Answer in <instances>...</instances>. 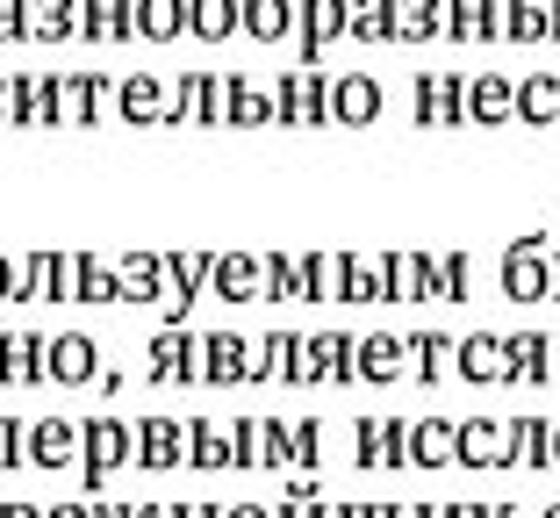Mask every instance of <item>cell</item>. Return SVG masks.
Instances as JSON below:
<instances>
[{
    "label": "cell",
    "instance_id": "41",
    "mask_svg": "<svg viewBox=\"0 0 560 518\" xmlns=\"http://www.w3.org/2000/svg\"><path fill=\"white\" fill-rule=\"evenodd\" d=\"M195 30L223 36V30H231V0H195Z\"/></svg>",
    "mask_w": 560,
    "mask_h": 518
},
{
    "label": "cell",
    "instance_id": "22",
    "mask_svg": "<svg viewBox=\"0 0 560 518\" xmlns=\"http://www.w3.org/2000/svg\"><path fill=\"white\" fill-rule=\"evenodd\" d=\"M187 453H195V469H237V447L215 418H187Z\"/></svg>",
    "mask_w": 560,
    "mask_h": 518
},
{
    "label": "cell",
    "instance_id": "16",
    "mask_svg": "<svg viewBox=\"0 0 560 518\" xmlns=\"http://www.w3.org/2000/svg\"><path fill=\"white\" fill-rule=\"evenodd\" d=\"M546 382H553V338L511 332V389H546Z\"/></svg>",
    "mask_w": 560,
    "mask_h": 518
},
{
    "label": "cell",
    "instance_id": "56",
    "mask_svg": "<svg viewBox=\"0 0 560 518\" xmlns=\"http://www.w3.org/2000/svg\"><path fill=\"white\" fill-rule=\"evenodd\" d=\"M0 108H15V87H8V80H0Z\"/></svg>",
    "mask_w": 560,
    "mask_h": 518
},
{
    "label": "cell",
    "instance_id": "19",
    "mask_svg": "<svg viewBox=\"0 0 560 518\" xmlns=\"http://www.w3.org/2000/svg\"><path fill=\"white\" fill-rule=\"evenodd\" d=\"M511 469H553V418H511Z\"/></svg>",
    "mask_w": 560,
    "mask_h": 518
},
{
    "label": "cell",
    "instance_id": "15",
    "mask_svg": "<svg viewBox=\"0 0 560 518\" xmlns=\"http://www.w3.org/2000/svg\"><path fill=\"white\" fill-rule=\"evenodd\" d=\"M22 302H72V260L66 252H30V267H22Z\"/></svg>",
    "mask_w": 560,
    "mask_h": 518
},
{
    "label": "cell",
    "instance_id": "51",
    "mask_svg": "<svg viewBox=\"0 0 560 518\" xmlns=\"http://www.w3.org/2000/svg\"><path fill=\"white\" fill-rule=\"evenodd\" d=\"M173 518H223V511H215V504H180Z\"/></svg>",
    "mask_w": 560,
    "mask_h": 518
},
{
    "label": "cell",
    "instance_id": "17",
    "mask_svg": "<svg viewBox=\"0 0 560 518\" xmlns=\"http://www.w3.org/2000/svg\"><path fill=\"white\" fill-rule=\"evenodd\" d=\"M80 453V425L72 418H36L30 425V469H72Z\"/></svg>",
    "mask_w": 560,
    "mask_h": 518
},
{
    "label": "cell",
    "instance_id": "25",
    "mask_svg": "<svg viewBox=\"0 0 560 518\" xmlns=\"http://www.w3.org/2000/svg\"><path fill=\"white\" fill-rule=\"evenodd\" d=\"M116 274H122V302H159V281H165V260H159V252H130Z\"/></svg>",
    "mask_w": 560,
    "mask_h": 518
},
{
    "label": "cell",
    "instance_id": "54",
    "mask_svg": "<svg viewBox=\"0 0 560 518\" xmlns=\"http://www.w3.org/2000/svg\"><path fill=\"white\" fill-rule=\"evenodd\" d=\"M410 518H445V504H410Z\"/></svg>",
    "mask_w": 560,
    "mask_h": 518
},
{
    "label": "cell",
    "instance_id": "38",
    "mask_svg": "<svg viewBox=\"0 0 560 518\" xmlns=\"http://www.w3.org/2000/svg\"><path fill=\"white\" fill-rule=\"evenodd\" d=\"M352 30H360V36H388V30H396V15H388V0H360V15H352Z\"/></svg>",
    "mask_w": 560,
    "mask_h": 518
},
{
    "label": "cell",
    "instance_id": "1",
    "mask_svg": "<svg viewBox=\"0 0 560 518\" xmlns=\"http://www.w3.org/2000/svg\"><path fill=\"white\" fill-rule=\"evenodd\" d=\"M503 296L511 302H553V238L546 231H517L503 245Z\"/></svg>",
    "mask_w": 560,
    "mask_h": 518
},
{
    "label": "cell",
    "instance_id": "3",
    "mask_svg": "<svg viewBox=\"0 0 560 518\" xmlns=\"http://www.w3.org/2000/svg\"><path fill=\"white\" fill-rule=\"evenodd\" d=\"M352 469H410V418H360L352 425Z\"/></svg>",
    "mask_w": 560,
    "mask_h": 518
},
{
    "label": "cell",
    "instance_id": "45",
    "mask_svg": "<svg viewBox=\"0 0 560 518\" xmlns=\"http://www.w3.org/2000/svg\"><path fill=\"white\" fill-rule=\"evenodd\" d=\"M8 296H22V274H15V260L0 252V302H8Z\"/></svg>",
    "mask_w": 560,
    "mask_h": 518
},
{
    "label": "cell",
    "instance_id": "2",
    "mask_svg": "<svg viewBox=\"0 0 560 518\" xmlns=\"http://www.w3.org/2000/svg\"><path fill=\"white\" fill-rule=\"evenodd\" d=\"M122 461H137V425L130 418H80V483L101 490Z\"/></svg>",
    "mask_w": 560,
    "mask_h": 518
},
{
    "label": "cell",
    "instance_id": "30",
    "mask_svg": "<svg viewBox=\"0 0 560 518\" xmlns=\"http://www.w3.org/2000/svg\"><path fill=\"white\" fill-rule=\"evenodd\" d=\"M467 281H475V260H467V252H445L439 260V302H467L475 296Z\"/></svg>",
    "mask_w": 560,
    "mask_h": 518
},
{
    "label": "cell",
    "instance_id": "50",
    "mask_svg": "<svg viewBox=\"0 0 560 518\" xmlns=\"http://www.w3.org/2000/svg\"><path fill=\"white\" fill-rule=\"evenodd\" d=\"M223 518H273V511H266V504H231Z\"/></svg>",
    "mask_w": 560,
    "mask_h": 518
},
{
    "label": "cell",
    "instance_id": "32",
    "mask_svg": "<svg viewBox=\"0 0 560 518\" xmlns=\"http://www.w3.org/2000/svg\"><path fill=\"white\" fill-rule=\"evenodd\" d=\"M266 469H295V425H280V418H266Z\"/></svg>",
    "mask_w": 560,
    "mask_h": 518
},
{
    "label": "cell",
    "instance_id": "4",
    "mask_svg": "<svg viewBox=\"0 0 560 518\" xmlns=\"http://www.w3.org/2000/svg\"><path fill=\"white\" fill-rule=\"evenodd\" d=\"M44 382H50V338L0 332V389H44Z\"/></svg>",
    "mask_w": 560,
    "mask_h": 518
},
{
    "label": "cell",
    "instance_id": "8",
    "mask_svg": "<svg viewBox=\"0 0 560 518\" xmlns=\"http://www.w3.org/2000/svg\"><path fill=\"white\" fill-rule=\"evenodd\" d=\"M252 368H259V346H245L237 332H209V338H201V382H209V389L252 382Z\"/></svg>",
    "mask_w": 560,
    "mask_h": 518
},
{
    "label": "cell",
    "instance_id": "9",
    "mask_svg": "<svg viewBox=\"0 0 560 518\" xmlns=\"http://www.w3.org/2000/svg\"><path fill=\"white\" fill-rule=\"evenodd\" d=\"M151 382H201V338L187 332V324H165L159 338H151Z\"/></svg>",
    "mask_w": 560,
    "mask_h": 518
},
{
    "label": "cell",
    "instance_id": "33",
    "mask_svg": "<svg viewBox=\"0 0 560 518\" xmlns=\"http://www.w3.org/2000/svg\"><path fill=\"white\" fill-rule=\"evenodd\" d=\"M180 123H215V87L209 80H187L180 87Z\"/></svg>",
    "mask_w": 560,
    "mask_h": 518
},
{
    "label": "cell",
    "instance_id": "39",
    "mask_svg": "<svg viewBox=\"0 0 560 518\" xmlns=\"http://www.w3.org/2000/svg\"><path fill=\"white\" fill-rule=\"evenodd\" d=\"M396 30H402V36H424V30H439V8H431V0H402Z\"/></svg>",
    "mask_w": 560,
    "mask_h": 518
},
{
    "label": "cell",
    "instance_id": "29",
    "mask_svg": "<svg viewBox=\"0 0 560 518\" xmlns=\"http://www.w3.org/2000/svg\"><path fill=\"white\" fill-rule=\"evenodd\" d=\"M273 518H338V511H330V504L316 497V483H310V475H288V504H280Z\"/></svg>",
    "mask_w": 560,
    "mask_h": 518
},
{
    "label": "cell",
    "instance_id": "10",
    "mask_svg": "<svg viewBox=\"0 0 560 518\" xmlns=\"http://www.w3.org/2000/svg\"><path fill=\"white\" fill-rule=\"evenodd\" d=\"M381 281H388V302H439V260H424V252H388V260H381Z\"/></svg>",
    "mask_w": 560,
    "mask_h": 518
},
{
    "label": "cell",
    "instance_id": "12",
    "mask_svg": "<svg viewBox=\"0 0 560 518\" xmlns=\"http://www.w3.org/2000/svg\"><path fill=\"white\" fill-rule=\"evenodd\" d=\"M209 296H223V302H259L266 296V260H252V252H215Z\"/></svg>",
    "mask_w": 560,
    "mask_h": 518
},
{
    "label": "cell",
    "instance_id": "27",
    "mask_svg": "<svg viewBox=\"0 0 560 518\" xmlns=\"http://www.w3.org/2000/svg\"><path fill=\"white\" fill-rule=\"evenodd\" d=\"M511 108H517V94L503 80H475V87H467V116H475V123H503Z\"/></svg>",
    "mask_w": 560,
    "mask_h": 518
},
{
    "label": "cell",
    "instance_id": "31",
    "mask_svg": "<svg viewBox=\"0 0 560 518\" xmlns=\"http://www.w3.org/2000/svg\"><path fill=\"white\" fill-rule=\"evenodd\" d=\"M231 447H237V469H266V418H237Z\"/></svg>",
    "mask_w": 560,
    "mask_h": 518
},
{
    "label": "cell",
    "instance_id": "46",
    "mask_svg": "<svg viewBox=\"0 0 560 518\" xmlns=\"http://www.w3.org/2000/svg\"><path fill=\"white\" fill-rule=\"evenodd\" d=\"M101 518H165V511H151V504H108Z\"/></svg>",
    "mask_w": 560,
    "mask_h": 518
},
{
    "label": "cell",
    "instance_id": "42",
    "mask_svg": "<svg viewBox=\"0 0 560 518\" xmlns=\"http://www.w3.org/2000/svg\"><path fill=\"white\" fill-rule=\"evenodd\" d=\"M330 30H338V0H310V44H302V50H316Z\"/></svg>",
    "mask_w": 560,
    "mask_h": 518
},
{
    "label": "cell",
    "instance_id": "18",
    "mask_svg": "<svg viewBox=\"0 0 560 518\" xmlns=\"http://www.w3.org/2000/svg\"><path fill=\"white\" fill-rule=\"evenodd\" d=\"M453 433H460V425L439 418V411H431V418H410V469H445V461H453Z\"/></svg>",
    "mask_w": 560,
    "mask_h": 518
},
{
    "label": "cell",
    "instance_id": "53",
    "mask_svg": "<svg viewBox=\"0 0 560 518\" xmlns=\"http://www.w3.org/2000/svg\"><path fill=\"white\" fill-rule=\"evenodd\" d=\"M0 518H44L36 504H0Z\"/></svg>",
    "mask_w": 560,
    "mask_h": 518
},
{
    "label": "cell",
    "instance_id": "36",
    "mask_svg": "<svg viewBox=\"0 0 560 518\" xmlns=\"http://www.w3.org/2000/svg\"><path fill=\"white\" fill-rule=\"evenodd\" d=\"M223 108H231V123H266L273 108H266V94H252V87H231L223 94Z\"/></svg>",
    "mask_w": 560,
    "mask_h": 518
},
{
    "label": "cell",
    "instance_id": "23",
    "mask_svg": "<svg viewBox=\"0 0 560 518\" xmlns=\"http://www.w3.org/2000/svg\"><path fill=\"white\" fill-rule=\"evenodd\" d=\"M338 302H388V281H381V267H366V260H352V252H338Z\"/></svg>",
    "mask_w": 560,
    "mask_h": 518
},
{
    "label": "cell",
    "instance_id": "28",
    "mask_svg": "<svg viewBox=\"0 0 560 518\" xmlns=\"http://www.w3.org/2000/svg\"><path fill=\"white\" fill-rule=\"evenodd\" d=\"M517 116L525 123H560V80H525L517 87Z\"/></svg>",
    "mask_w": 560,
    "mask_h": 518
},
{
    "label": "cell",
    "instance_id": "43",
    "mask_svg": "<svg viewBox=\"0 0 560 518\" xmlns=\"http://www.w3.org/2000/svg\"><path fill=\"white\" fill-rule=\"evenodd\" d=\"M280 22H288L280 0H252V30H259V36H280Z\"/></svg>",
    "mask_w": 560,
    "mask_h": 518
},
{
    "label": "cell",
    "instance_id": "55",
    "mask_svg": "<svg viewBox=\"0 0 560 518\" xmlns=\"http://www.w3.org/2000/svg\"><path fill=\"white\" fill-rule=\"evenodd\" d=\"M338 518H366V504H338Z\"/></svg>",
    "mask_w": 560,
    "mask_h": 518
},
{
    "label": "cell",
    "instance_id": "20",
    "mask_svg": "<svg viewBox=\"0 0 560 518\" xmlns=\"http://www.w3.org/2000/svg\"><path fill=\"white\" fill-rule=\"evenodd\" d=\"M453 353H460V338H445V332H410V375H417V389H439L445 368H453Z\"/></svg>",
    "mask_w": 560,
    "mask_h": 518
},
{
    "label": "cell",
    "instance_id": "24",
    "mask_svg": "<svg viewBox=\"0 0 560 518\" xmlns=\"http://www.w3.org/2000/svg\"><path fill=\"white\" fill-rule=\"evenodd\" d=\"M330 116L338 123H374L381 116V87L374 80H338L330 87Z\"/></svg>",
    "mask_w": 560,
    "mask_h": 518
},
{
    "label": "cell",
    "instance_id": "13",
    "mask_svg": "<svg viewBox=\"0 0 560 518\" xmlns=\"http://www.w3.org/2000/svg\"><path fill=\"white\" fill-rule=\"evenodd\" d=\"M187 425L180 418H137V469H180Z\"/></svg>",
    "mask_w": 560,
    "mask_h": 518
},
{
    "label": "cell",
    "instance_id": "11",
    "mask_svg": "<svg viewBox=\"0 0 560 518\" xmlns=\"http://www.w3.org/2000/svg\"><path fill=\"white\" fill-rule=\"evenodd\" d=\"M50 382L58 389L101 382V338H86V332H58L50 338Z\"/></svg>",
    "mask_w": 560,
    "mask_h": 518
},
{
    "label": "cell",
    "instance_id": "6",
    "mask_svg": "<svg viewBox=\"0 0 560 518\" xmlns=\"http://www.w3.org/2000/svg\"><path fill=\"white\" fill-rule=\"evenodd\" d=\"M209 274H215V252H165V281H173L165 324H187V310L209 296Z\"/></svg>",
    "mask_w": 560,
    "mask_h": 518
},
{
    "label": "cell",
    "instance_id": "40",
    "mask_svg": "<svg viewBox=\"0 0 560 518\" xmlns=\"http://www.w3.org/2000/svg\"><path fill=\"white\" fill-rule=\"evenodd\" d=\"M144 30L173 36V30H180V0H144Z\"/></svg>",
    "mask_w": 560,
    "mask_h": 518
},
{
    "label": "cell",
    "instance_id": "48",
    "mask_svg": "<svg viewBox=\"0 0 560 518\" xmlns=\"http://www.w3.org/2000/svg\"><path fill=\"white\" fill-rule=\"evenodd\" d=\"M22 30V8H8V0H0V36H15Z\"/></svg>",
    "mask_w": 560,
    "mask_h": 518
},
{
    "label": "cell",
    "instance_id": "14",
    "mask_svg": "<svg viewBox=\"0 0 560 518\" xmlns=\"http://www.w3.org/2000/svg\"><path fill=\"white\" fill-rule=\"evenodd\" d=\"M402 375H410V338H396V332H366V338H360V382L388 389V382H402Z\"/></svg>",
    "mask_w": 560,
    "mask_h": 518
},
{
    "label": "cell",
    "instance_id": "34",
    "mask_svg": "<svg viewBox=\"0 0 560 518\" xmlns=\"http://www.w3.org/2000/svg\"><path fill=\"white\" fill-rule=\"evenodd\" d=\"M295 469H302V475L324 469V425H316V418H302V425H295Z\"/></svg>",
    "mask_w": 560,
    "mask_h": 518
},
{
    "label": "cell",
    "instance_id": "7",
    "mask_svg": "<svg viewBox=\"0 0 560 518\" xmlns=\"http://www.w3.org/2000/svg\"><path fill=\"white\" fill-rule=\"evenodd\" d=\"M453 469H511V425L460 418V433H453Z\"/></svg>",
    "mask_w": 560,
    "mask_h": 518
},
{
    "label": "cell",
    "instance_id": "57",
    "mask_svg": "<svg viewBox=\"0 0 560 518\" xmlns=\"http://www.w3.org/2000/svg\"><path fill=\"white\" fill-rule=\"evenodd\" d=\"M553 302H560V245H553Z\"/></svg>",
    "mask_w": 560,
    "mask_h": 518
},
{
    "label": "cell",
    "instance_id": "5",
    "mask_svg": "<svg viewBox=\"0 0 560 518\" xmlns=\"http://www.w3.org/2000/svg\"><path fill=\"white\" fill-rule=\"evenodd\" d=\"M453 375L460 382H475V389H511V338H495V332H467L460 338V353H453Z\"/></svg>",
    "mask_w": 560,
    "mask_h": 518
},
{
    "label": "cell",
    "instance_id": "35",
    "mask_svg": "<svg viewBox=\"0 0 560 518\" xmlns=\"http://www.w3.org/2000/svg\"><path fill=\"white\" fill-rule=\"evenodd\" d=\"M15 461H30V425H15L0 411V469H15Z\"/></svg>",
    "mask_w": 560,
    "mask_h": 518
},
{
    "label": "cell",
    "instance_id": "52",
    "mask_svg": "<svg viewBox=\"0 0 560 518\" xmlns=\"http://www.w3.org/2000/svg\"><path fill=\"white\" fill-rule=\"evenodd\" d=\"M366 518H410L402 504H366Z\"/></svg>",
    "mask_w": 560,
    "mask_h": 518
},
{
    "label": "cell",
    "instance_id": "44",
    "mask_svg": "<svg viewBox=\"0 0 560 518\" xmlns=\"http://www.w3.org/2000/svg\"><path fill=\"white\" fill-rule=\"evenodd\" d=\"M94 101H101V80H80V87H72V108H80V116H94Z\"/></svg>",
    "mask_w": 560,
    "mask_h": 518
},
{
    "label": "cell",
    "instance_id": "60",
    "mask_svg": "<svg viewBox=\"0 0 560 518\" xmlns=\"http://www.w3.org/2000/svg\"><path fill=\"white\" fill-rule=\"evenodd\" d=\"M539 518H560V504H546V511H539Z\"/></svg>",
    "mask_w": 560,
    "mask_h": 518
},
{
    "label": "cell",
    "instance_id": "37",
    "mask_svg": "<svg viewBox=\"0 0 560 518\" xmlns=\"http://www.w3.org/2000/svg\"><path fill=\"white\" fill-rule=\"evenodd\" d=\"M122 116H130V123H151V116H159V94H151V80H130V87H122Z\"/></svg>",
    "mask_w": 560,
    "mask_h": 518
},
{
    "label": "cell",
    "instance_id": "58",
    "mask_svg": "<svg viewBox=\"0 0 560 518\" xmlns=\"http://www.w3.org/2000/svg\"><path fill=\"white\" fill-rule=\"evenodd\" d=\"M489 518H517V511H511V504H489Z\"/></svg>",
    "mask_w": 560,
    "mask_h": 518
},
{
    "label": "cell",
    "instance_id": "49",
    "mask_svg": "<svg viewBox=\"0 0 560 518\" xmlns=\"http://www.w3.org/2000/svg\"><path fill=\"white\" fill-rule=\"evenodd\" d=\"M445 518H489V504H445Z\"/></svg>",
    "mask_w": 560,
    "mask_h": 518
},
{
    "label": "cell",
    "instance_id": "47",
    "mask_svg": "<svg viewBox=\"0 0 560 518\" xmlns=\"http://www.w3.org/2000/svg\"><path fill=\"white\" fill-rule=\"evenodd\" d=\"M44 518H101V511H94V504H80V497H72V504H58V511H44Z\"/></svg>",
    "mask_w": 560,
    "mask_h": 518
},
{
    "label": "cell",
    "instance_id": "26",
    "mask_svg": "<svg viewBox=\"0 0 560 518\" xmlns=\"http://www.w3.org/2000/svg\"><path fill=\"white\" fill-rule=\"evenodd\" d=\"M266 296L273 302H310V267L288 252H266Z\"/></svg>",
    "mask_w": 560,
    "mask_h": 518
},
{
    "label": "cell",
    "instance_id": "21",
    "mask_svg": "<svg viewBox=\"0 0 560 518\" xmlns=\"http://www.w3.org/2000/svg\"><path fill=\"white\" fill-rule=\"evenodd\" d=\"M72 302H122V274H108L94 252H72Z\"/></svg>",
    "mask_w": 560,
    "mask_h": 518
},
{
    "label": "cell",
    "instance_id": "59",
    "mask_svg": "<svg viewBox=\"0 0 560 518\" xmlns=\"http://www.w3.org/2000/svg\"><path fill=\"white\" fill-rule=\"evenodd\" d=\"M553 469H560V425H553Z\"/></svg>",
    "mask_w": 560,
    "mask_h": 518
}]
</instances>
